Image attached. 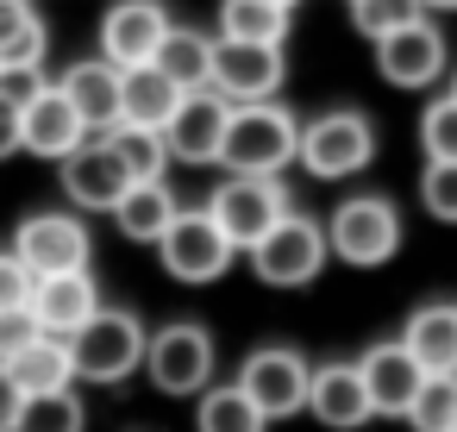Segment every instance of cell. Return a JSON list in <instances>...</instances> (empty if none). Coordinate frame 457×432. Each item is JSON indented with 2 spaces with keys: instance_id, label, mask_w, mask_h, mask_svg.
<instances>
[{
  "instance_id": "1",
  "label": "cell",
  "mask_w": 457,
  "mask_h": 432,
  "mask_svg": "<svg viewBox=\"0 0 457 432\" xmlns=\"http://www.w3.org/2000/svg\"><path fill=\"white\" fill-rule=\"evenodd\" d=\"M295 138H301V120L282 101H245V107L226 113L213 163L226 176H276V170L295 163Z\"/></svg>"
},
{
  "instance_id": "2",
  "label": "cell",
  "mask_w": 457,
  "mask_h": 432,
  "mask_svg": "<svg viewBox=\"0 0 457 432\" xmlns=\"http://www.w3.org/2000/svg\"><path fill=\"white\" fill-rule=\"evenodd\" d=\"M63 351H70V370H76L82 382L113 388V382H126V376L145 363V326H138L126 307H95V313L63 338Z\"/></svg>"
},
{
  "instance_id": "3",
  "label": "cell",
  "mask_w": 457,
  "mask_h": 432,
  "mask_svg": "<svg viewBox=\"0 0 457 432\" xmlns=\"http://www.w3.org/2000/svg\"><path fill=\"white\" fill-rule=\"evenodd\" d=\"M370 157H376V126H370V113H357V107L320 113V120H307L301 138H295V163H301L307 176H320V182L357 176V170H370Z\"/></svg>"
},
{
  "instance_id": "4",
  "label": "cell",
  "mask_w": 457,
  "mask_h": 432,
  "mask_svg": "<svg viewBox=\"0 0 457 432\" xmlns=\"http://www.w3.org/2000/svg\"><path fill=\"white\" fill-rule=\"evenodd\" d=\"M401 251V213L382 195H351L332 207L326 220V257L351 263V270H376Z\"/></svg>"
},
{
  "instance_id": "5",
  "label": "cell",
  "mask_w": 457,
  "mask_h": 432,
  "mask_svg": "<svg viewBox=\"0 0 457 432\" xmlns=\"http://www.w3.org/2000/svg\"><path fill=\"white\" fill-rule=\"evenodd\" d=\"M251 270H257L270 288H307V282L326 270V226L288 207V213L251 245Z\"/></svg>"
},
{
  "instance_id": "6",
  "label": "cell",
  "mask_w": 457,
  "mask_h": 432,
  "mask_svg": "<svg viewBox=\"0 0 457 432\" xmlns=\"http://www.w3.org/2000/svg\"><path fill=\"white\" fill-rule=\"evenodd\" d=\"M282 213H288V188L276 176H226L207 201V220L226 232L232 251H251Z\"/></svg>"
},
{
  "instance_id": "7",
  "label": "cell",
  "mask_w": 457,
  "mask_h": 432,
  "mask_svg": "<svg viewBox=\"0 0 457 432\" xmlns=\"http://www.w3.org/2000/svg\"><path fill=\"white\" fill-rule=\"evenodd\" d=\"M157 395H201L213 382V338L195 320H176L163 332H145V363H138Z\"/></svg>"
},
{
  "instance_id": "8",
  "label": "cell",
  "mask_w": 457,
  "mask_h": 432,
  "mask_svg": "<svg viewBox=\"0 0 457 432\" xmlns=\"http://www.w3.org/2000/svg\"><path fill=\"white\" fill-rule=\"evenodd\" d=\"M307 376H313V363H307L301 351H288V345H263V351L245 357V370H238L232 388H238L263 420H288V413L307 407Z\"/></svg>"
},
{
  "instance_id": "9",
  "label": "cell",
  "mask_w": 457,
  "mask_h": 432,
  "mask_svg": "<svg viewBox=\"0 0 457 432\" xmlns=\"http://www.w3.org/2000/svg\"><path fill=\"white\" fill-rule=\"evenodd\" d=\"M157 257H163V270L176 276V282H220L226 270H232V245H226V232L207 220V207H195V213H176L170 226H163V238H157Z\"/></svg>"
},
{
  "instance_id": "10",
  "label": "cell",
  "mask_w": 457,
  "mask_h": 432,
  "mask_svg": "<svg viewBox=\"0 0 457 432\" xmlns=\"http://www.w3.org/2000/svg\"><path fill=\"white\" fill-rule=\"evenodd\" d=\"M288 63H282V45H232V38H213V70H207V88L226 101V107H245V101H276Z\"/></svg>"
},
{
  "instance_id": "11",
  "label": "cell",
  "mask_w": 457,
  "mask_h": 432,
  "mask_svg": "<svg viewBox=\"0 0 457 432\" xmlns=\"http://www.w3.org/2000/svg\"><path fill=\"white\" fill-rule=\"evenodd\" d=\"M13 257L32 270V276H63V270H88L95 257V238L76 213H32L20 232H13Z\"/></svg>"
},
{
  "instance_id": "12",
  "label": "cell",
  "mask_w": 457,
  "mask_h": 432,
  "mask_svg": "<svg viewBox=\"0 0 457 432\" xmlns=\"http://www.w3.org/2000/svg\"><path fill=\"white\" fill-rule=\"evenodd\" d=\"M445 57L451 51H445V32L432 20H407L401 32L376 38V70L388 88H432L445 76Z\"/></svg>"
},
{
  "instance_id": "13",
  "label": "cell",
  "mask_w": 457,
  "mask_h": 432,
  "mask_svg": "<svg viewBox=\"0 0 457 432\" xmlns=\"http://www.w3.org/2000/svg\"><path fill=\"white\" fill-rule=\"evenodd\" d=\"M126 163L113 157V145L107 138H82L70 157H63V195H70V207H82V213H113V201L126 195Z\"/></svg>"
},
{
  "instance_id": "14",
  "label": "cell",
  "mask_w": 457,
  "mask_h": 432,
  "mask_svg": "<svg viewBox=\"0 0 457 432\" xmlns=\"http://www.w3.org/2000/svg\"><path fill=\"white\" fill-rule=\"evenodd\" d=\"M163 32H170V13L157 0H120V7L101 13V57L113 70H138V63H151Z\"/></svg>"
},
{
  "instance_id": "15",
  "label": "cell",
  "mask_w": 457,
  "mask_h": 432,
  "mask_svg": "<svg viewBox=\"0 0 457 432\" xmlns=\"http://www.w3.org/2000/svg\"><path fill=\"white\" fill-rule=\"evenodd\" d=\"M226 101L213 95V88H201V95H182L176 101V113L163 120V151L176 157V163H213L220 157V132H226Z\"/></svg>"
},
{
  "instance_id": "16",
  "label": "cell",
  "mask_w": 457,
  "mask_h": 432,
  "mask_svg": "<svg viewBox=\"0 0 457 432\" xmlns=\"http://www.w3.org/2000/svg\"><path fill=\"white\" fill-rule=\"evenodd\" d=\"M82 138H88V126H82L76 107L57 95V82H45V88L20 107V151H32V157H45V163H63Z\"/></svg>"
},
{
  "instance_id": "17",
  "label": "cell",
  "mask_w": 457,
  "mask_h": 432,
  "mask_svg": "<svg viewBox=\"0 0 457 432\" xmlns=\"http://www.w3.org/2000/svg\"><path fill=\"white\" fill-rule=\"evenodd\" d=\"M95 307H101V288H95V276H88V270L38 276V282H32V301H26V313L38 320V332H45V338H70Z\"/></svg>"
},
{
  "instance_id": "18",
  "label": "cell",
  "mask_w": 457,
  "mask_h": 432,
  "mask_svg": "<svg viewBox=\"0 0 457 432\" xmlns=\"http://www.w3.org/2000/svg\"><path fill=\"white\" fill-rule=\"evenodd\" d=\"M57 95L76 107V120L88 126V138H107L120 126V70L107 57H88V63H70Z\"/></svg>"
},
{
  "instance_id": "19",
  "label": "cell",
  "mask_w": 457,
  "mask_h": 432,
  "mask_svg": "<svg viewBox=\"0 0 457 432\" xmlns=\"http://www.w3.org/2000/svg\"><path fill=\"white\" fill-rule=\"evenodd\" d=\"M357 382H363V395H370V413H407V401H413V388L426 382V370L401 351V338L395 345H370L363 351V363H357Z\"/></svg>"
},
{
  "instance_id": "20",
  "label": "cell",
  "mask_w": 457,
  "mask_h": 432,
  "mask_svg": "<svg viewBox=\"0 0 457 432\" xmlns=\"http://www.w3.org/2000/svg\"><path fill=\"white\" fill-rule=\"evenodd\" d=\"M401 351L426 370V376H457V301H426L407 313Z\"/></svg>"
},
{
  "instance_id": "21",
  "label": "cell",
  "mask_w": 457,
  "mask_h": 432,
  "mask_svg": "<svg viewBox=\"0 0 457 432\" xmlns=\"http://www.w3.org/2000/svg\"><path fill=\"white\" fill-rule=\"evenodd\" d=\"M307 407H313L320 426L357 432V426L370 420V395H363V382H357V363H320V370L307 376Z\"/></svg>"
},
{
  "instance_id": "22",
  "label": "cell",
  "mask_w": 457,
  "mask_h": 432,
  "mask_svg": "<svg viewBox=\"0 0 457 432\" xmlns=\"http://www.w3.org/2000/svg\"><path fill=\"white\" fill-rule=\"evenodd\" d=\"M182 88L157 70V63H138V70H120V126H145V132H163V120L176 113Z\"/></svg>"
},
{
  "instance_id": "23",
  "label": "cell",
  "mask_w": 457,
  "mask_h": 432,
  "mask_svg": "<svg viewBox=\"0 0 457 432\" xmlns=\"http://www.w3.org/2000/svg\"><path fill=\"white\" fill-rule=\"evenodd\" d=\"M176 213H182V207H176L170 182H126V195L113 201V226H120L126 238H138V245H157Z\"/></svg>"
},
{
  "instance_id": "24",
  "label": "cell",
  "mask_w": 457,
  "mask_h": 432,
  "mask_svg": "<svg viewBox=\"0 0 457 432\" xmlns=\"http://www.w3.org/2000/svg\"><path fill=\"white\" fill-rule=\"evenodd\" d=\"M51 32L32 0H0V70H45Z\"/></svg>"
},
{
  "instance_id": "25",
  "label": "cell",
  "mask_w": 457,
  "mask_h": 432,
  "mask_svg": "<svg viewBox=\"0 0 457 432\" xmlns=\"http://www.w3.org/2000/svg\"><path fill=\"white\" fill-rule=\"evenodd\" d=\"M151 63H157L182 95H201V88H207V70H213V38L195 32V26H170L163 45L151 51Z\"/></svg>"
},
{
  "instance_id": "26",
  "label": "cell",
  "mask_w": 457,
  "mask_h": 432,
  "mask_svg": "<svg viewBox=\"0 0 457 432\" xmlns=\"http://www.w3.org/2000/svg\"><path fill=\"white\" fill-rule=\"evenodd\" d=\"M0 370L13 376V388H20V395H57V388H70V382H76L63 338H32L26 351H13Z\"/></svg>"
},
{
  "instance_id": "27",
  "label": "cell",
  "mask_w": 457,
  "mask_h": 432,
  "mask_svg": "<svg viewBox=\"0 0 457 432\" xmlns=\"http://www.w3.org/2000/svg\"><path fill=\"white\" fill-rule=\"evenodd\" d=\"M288 13L295 7H276V0H220V38H232V45H282Z\"/></svg>"
},
{
  "instance_id": "28",
  "label": "cell",
  "mask_w": 457,
  "mask_h": 432,
  "mask_svg": "<svg viewBox=\"0 0 457 432\" xmlns=\"http://www.w3.org/2000/svg\"><path fill=\"white\" fill-rule=\"evenodd\" d=\"M13 432H88V407L76 401V388L26 395V401H20V420H13Z\"/></svg>"
},
{
  "instance_id": "29",
  "label": "cell",
  "mask_w": 457,
  "mask_h": 432,
  "mask_svg": "<svg viewBox=\"0 0 457 432\" xmlns=\"http://www.w3.org/2000/svg\"><path fill=\"white\" fill-rule=\"evenodd\" d=\"M270 420L238 395V388H201V407H195V432H263Z\"/></svg>"
},
{
  "instance_id": "30",
  "label": "cell",
  "mask_w": 457,
  "mask_h": 432,
  "mask_svg": "<svg viewBox=\"0 0 457 432\" xmlns=\"http://www.w3.org/2000/svg\"><path fill=\"white\" fill-rule=\"evenodd\" d=\"M107 145H113V157L126 163V176H132V182H163L170 151H163V138H157V132H145V126H113V132H107Z\"/></svg>"
},
{
  "instance_id": "31",
  "label": "cell",
  "mask_w": 457,
  "mask_h": 432,
  "mask_svg": "<svg viewBox=\"0 0 457 432\" xmlns=\"http://www.w3.org/2000/svg\"><path fill=\"white\" fill-rule=\"evenodd\" d=\"M401 420H413V432H451V420H457V376H426Z\"/></svg>"
},
{
  "instance_id": "32",
  "label": "cell",
  "mask_w": 457,
  "mask_h": 432,
  "mask_svg": "<svg viewBox=\"0 0 457 432\" xmlns=\"http://www.w3.org/2000/svg\"><path fill=\"white\" fill-rule=\"evenodd\" d=\"M420 151H426V163H457V101L451 95H438L420 113Z\"/></svg>"
},
{
  "instance_id": "33",
  "label": "cell",
  "mask_w": 457,
  "mask_h": 432,
  "mask_svg": "<svg viewBox=\"0 0 457 432\" xmlns=\"http://www.w3.org/2000/svg\"><path fill=\"white\" fill-rule=\"evenodd\" d=\"M407 20H426L420 0H351V26H357L363 38H388V32H401Z\"/></svg>"
},
{
  "instance_id": "34",
  "label": "cell",
  "mask_w": 457,
  "mask_h": 432,
  "mask_svg": "<svg viewBox=\"0 0 457 432\" xmlns=\"http://www.w3.org/2000/svg\"><path fill=\"white\" fill-rule=\"evenodd\" d=\"M420 201H426L432 220L457 226V163H426V176H420Z\"/></svg>"
},
{
  "instance_id": "35",
  "label": "cell",
  "mask_w": 457,
  "mask_h": 432,
  "mask_svg": "<svg viewBox=\"0 0 457 432\" xmlns=\"http://www.w3.org/2000/svg\"><path fill=\"white\" fill-rule=\"evenodd\" d=\"M32 282H38V276H32V270H26L13 251H0V313L26 307V301H32Z\"/></svg>"
},
{
  "instance_id": "36",
  "label": "cell",
  "mask_w": 457,
  "mask_h": 432,
  "mask_svg": "<svg viewBox=\"0 0 457 432\" xmlns=\"http://www.w3.org/2000/svg\"><path fill=\"white\" fill-rule=\"evenodd\" d=\"M32 338H45V332H38V320H32L26 307H13V313H0V363H7L13 351H26Z\"/></svg>"
},
{
  "instance_id": "37",
  "label": "cell",
  "mask_w": 457,
  "mask_h": 432,
  "mask_svg": "<svg viewBox=\"0 0 457 432\" xmlns=\"http://www.w3.org/2000/svg\"><path fill=\"white\" fill-rule=\"evenodd\" d=\"M38 88H45V70H0V101L7 107H26Z\"/></svg>"
},
{
  "instance_id": "38",
  "label": "cell",
  "mask_w": 457,
  "mask_h": 432,
  "mask_svg": "<svg viewBox=\"0 0 457 432\" xmlns=\"http://www.w3.org/2000/svg\"><path fill=\"white\" fill-rule=\"evenodd\" d=\"M20 401H26V395L13 388V376H7V370H0V432H13V420H20Z\"/></svg>"
},
{
  "instance_id": "39",
  "label": "cell",
  "mask_w": 457,
  "mask_h": 432,
  "mask_svg": "<svg viewBox=\"0 0 457 432\" xmlns=\"http://www.w3.org/2000/svg\"><path fill=\"white\" fill-rule=\"evenodd\" d=\"M20 151V107L0 101V157H13Z\"/></svg>"
},
{
  "instance_id": "40",
  "label": "cell",
  "mask_w": 457,
  "mask_h": 432,
  "mask_svg": "<svg viewBox=\"0 0 457 432\" xmlns=\"http://www.w3.org/2000/svg\"><path fill=\"white\" fill-rule=\"evenodd\" d=\"M420 7H438V13H457V0H420Z\"/></svg>"
},
{
  "instance_id": "41",
  "label": "cell",
  "mask_w": 457,
  "mask_h": 432,
  "mask_svg": "<svg viewBox=\"0 0 457 432\" xmlns=\"http://www.w3.org/2000/svg\"><path fill=\"white\" fill-rule=\"evenodd\" d=\"M451 101H457V70H451Z\"/></svg>"
},
{
  "instance_id": "42",
  "label": "cell",
  "mask_w": 457,
  "mask_h": 432,
  "mask_svg": "<svg viewBox=\"0 0 457 432\" xmlns=\"http://www.w3.org/2000/svg\"><path fill=\"white\" fill-rule=\"evenodd\" d=\"M276 7H295V0H276Z\"/></svg>"
},
{
  "instance_id": "43",
  "label": "cell",
  "mask_w": 457,
  "mask_h": 432,
  "mask_svg": "<svg viewBox=\"0 0 457 432\" xmlns=\"http://www.w3.org/2000/svg\"><path fill=\"white\" fill-rule=\"evenodd\" d=\"M451 432H457V420H451Z\"/></svg>"
}]
</instances>
